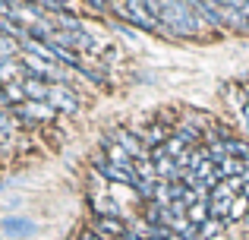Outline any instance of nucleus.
Listing matches in <instances>:
<instances>
[{"instance_id": "11", "label": "nucleus", "mask_w": 249, "mask_h": 240, "mask_svg": "<svg viewBox=\"0 0 249 240\" xmlns=\"http://www.w3.org/2000/svg\"><path fill=\"white\" fill-rule=\"evenodd\" d=\"M243 171H246V161H240V158H227V161L218 165L221 180H224V177H243Z\"/></svg>"}, {"instance_id": "18", "label": "nucleus", "mask_w": 249, "mask_h": 240, "mask_svg": "<svg viewBox=\"0 0 249 240\" xmlns=\"http://www.w3.org/2000/svg\"><path fill=\"white\" fill-rule=\"evenodd\" d=\"M114 29L120 32V35L126 38V41H136V35H133V32H129V25H114Z\"/></svg>"}, {"instance_id": "22", "label": "nucleus", "mask_w": 249, "mask_h": 240, "mask_svg": "<svg viewBox=\"0 0 249 240\" xmlns=\"http://www.w3.org/2000/svg\"><path fill=\"white\" fill-rule=\"evenodd\" d=\"M214 240H231V237H224V234H221V237H214Z\"/></svg>"}, {"instance_id": "20", "label": "nucleus", "mask_w": 249, "mask_h": 240, "mask_svg": "<svg viewBox=\"0 0 249 240\" xmlns=\"http://www.w3.org/2000/svg\"><path fill=\"white\" fill-rule=\"evenodd\" d=\"M240 120H243V127H249V101L240 108Z\"/></svg>"}, {"instance_id": "15", "label": "nucleus", "mask_w": 249, "mask_h": 240, "mask_svg": "<svg viewBox=\"0 0 249 240\" xmlns=\"http://www.w3.org/2000/svg\"><path fill=\"white\" fill-rule=\"evenodd\" d=\"M164 152H167V158H180V155H186L189 152V146H186V142H183V139H177V136H170V139L164 142Z\"/></svg>"}, {"instance_id": "5", "label": "nucleus", "mask_w": 249, "mask_h": 240, "mask_svg": "<svg viewBox=\"0 0 249 240\" xmlns=\"http://www.w3.org/2000/svg\"><path fill=\"white\" fill-rule=\"evenodd\" d=\"M114 142L123 148V152L129 155L133 161H142V158H148V148L142 146V139L133 133V129H114Z\"/></svg>"}, {"instance_id": "19", "label": "nucleus", "mask_w": 249, "mask_h": 240, "mask_svg": "<svg viewBox=\"0 0 249 240\" xmlns=\"http://www.w3.org/2000/svg\"><path fill=\"white\" fill-rule=\"evenodd\" d=\"M85 3H89V6H95V10H107V0H85Z\"/></svg>"}, {"instance_id": "14", "label": "nucleus", "mask_w": 249, "mask_h": 240, "mask_svg": "<svg viewBox=\"0 0 249 240\" xmlns=\"http://www.w3.org/2000/svg\"><path fill=\"white\" fill-rule=\"evenodd\" d=\"M136 174H139V180H155L158 184V167H155V161L152 158H142V161H136Z\"/></svg>"}, {"instance_id": "12", "label": "nucleus", "mask_w": 249, "mask_h": 240, "mask_svg": "<svg viewBox=\"0 0 249 240\" xmlns=\"http://www.w3.org/2000/svg\"><path fill=\"white\" fill-rule=\"evenodd\" d=\"M224 228H227V222H221V218H208V222L199 228V234H202V240H214V237L224 234Z\"/></svg>"}, {"instance_id": "3", "label": "nucleus", "mask_w": 249, "mask_h": 240, "mask_svg": "<svg viewBox=\"0 0 249 240\" xmlns=\"http://www.w3.org/2000/svg\"><path fill=\"white\" fill-rule=\"evenodd\" d=\"M16 120H22L25 127H35V123H44V120H54L57 117V108L48 105V101H25V105L13 108Z\"/></svg>"}, {"instance_id": "16", "label": "nucleus", "mask_w": 249, "mask_h": 240, "mask_svg": "<svg viewBox=\"0 0 249 240\" xmlns=\"http://www.w3.org/2000/svg\"><path fill=\"white\" fill-rule=\"evenodd\" d=\"M79 76H85L89 82H104V73H98V70H91V67H85V63H79V70H76Z\"/></svg>"}, {"instance_id": "2", "label": "nucleus", "mask_w": 249, "mask_h": 240, "mask_svg": "<svg viewBox=\"0 0 249 240\" xmlns=\"http://www.w3.org/2000/svg\"><path fill=\"white\" fill-rule=\"evenodd\" d=\"M114 13L120 19H126V22H136V25H142V29H148V32L152 29H164L158 19L148 16V10H145L142 0H120V3H114Z\"/></svg>"}, {"instance_id": "1", "label": "nucleus", "mask_w": 249, "mask_h": 240, "mask_svg": "<svg viewBox=\"0 0 249 240\" xmlns=\"http://www.w3.org/2000/svg\"><path fill=\"white\" fill-rule=\"evenodd\" d=\"M161 25L180 38H196L199 29H205L189 0H161Z\"/></svg>"}, {"instance_id": "4", "label": "nucleus", "mask_w": 249, "mask_h": 240, "mask_svg": "<svg viewBox=\"0 0 249 240\" xmlns=\"http://www.w3.org/2000/svg\"><path fill=\"white\" fill-rule=\"evenodd\" d=\"M48 105L57 108V114H76L79 111V95L67 86V82H54L48 89Z\"/></svg>"}, {"instance_id": "10", "label": "nucleus", "mask_w": 249, "mask_h": 240, "mask_svg": "<svg viewBox=\"0 0 249 240\" xmlns=\"http://www.w3.org/2000/svg\"><path fill=\"white\" fill-rule=\"evenodd\" d=\"M91 199V209L98 212V218H120V209H117L114 199L107 196H89Z\"/></svg>"}, {"instance_id": "13", "label": "nucleus", "mask_w": 249, "mask_h": 240, "mask_svg": "<svg viewBox=\"0 0 249 240\" xmlns=\"http://www.w3.org/2000/svg\"><path fill=\"white\" fill-rule=\"evenodd\" d=\"M246 212H249V196H233L231 212H227V222H240V218H246Z\"/></svg>"}, {"instance_id": "6", "label": "nucleus", "mask_w": 249, "mask_h": 240, "mask_svg": "<svg viewBox=\"0 0 249 240\" xmlns=\"http://www.w3.org/2000/svg\"><path fill=\"white\" fill-rule=\"evenodd\" d=\"M91 231L107 240H120L129 234V224H123V218H95V224H91Z\"/></svg>"}, {"instance_id": "21", "label": "nucleus", "mask_w": 249, "mask_h": 240, "mask_svg": "<svg viewBox=\"0 0 249 240\" xmlns=\"http://www.w3.org/2000/svg\"><path fill=\"white\" fill-rule=\"evenodd\" d=\"M170 240H186V237H183V234H170Z\"/></svg>"}, {"instance_id": "17", "label": "nucleus", "mask_w": 249, "mask_h": 240, "mask_svg": "<svg viewBox=\"0 0 249 240\" xmlns=\"http://www.w3.org/2000/svg\"><path fill=\"white\" fill-rule=\"evenodd\" d=\"M142 3H145L148 16H152V19H158V22H161V0H142Z\"/></svg>"}, {"instance_id": "8", "label": "nucleus", "mask_w": 249, "mask_h": 240, "mask_svg": "<svg viewBox=\"0 0 249 240\" xmlns=\"http://www.w3.org/2000/svg\"><path fill=\"white\" fill-rule=\"evenodd\" d=\"M0 228L10 237H32L35 234V222H29V218H3Z\"/></svg>"}, {"instance_id": "7", "label": "nucleus", "mask_w": 249, "mask_h": 240, "mask_svg": "<svg viewBox=\"0 0 249 240\" xmlns=\"http://www.w3.org/2000/svg\"><path fill=\"white\" fill-rule=\"evenodd\" d=\"M139 133H142V146H145L148 152H152V148H161L170 136H174L170 127H164V123H152L148 129H139Z\"/></svg>"}, {"instance_id": "9", "label": "nucleus", "mask_w": 249, "mask_h": 240, "mask_svg": "<svg viewBox=\"0 0 249 240\" xmlns=\"http://www.w3.org/2000/svg\"><path fill=\"white\" fill-rule=\"evenodd\" d=\"M22 86H25V101H48V89H51L48 79L29 76V79H22Z\"/></svg>"}]
</instances>
